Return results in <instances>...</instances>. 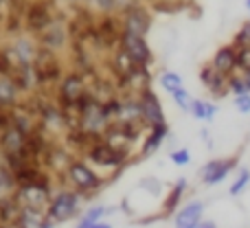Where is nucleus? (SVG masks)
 I'll return each mask as SVG.
<instances>
[{"instance_id": "nucleus-27", "label": "nucleus", "mask_w": 250, "mask_h": 228, "mask_svg": "<svg viewBox=\"0 0 250 228\" xmlns=\"http://www.w3.org/2000/svg\"><path fill=\"white\" fill-rule=\"evenodd\" d=\"M0 228H11L9 224H4V222H0Z\"/></svg>"}, {"instance_id": "nucleus-25", "label": "nucleus", "mask_w": 250, "mask_h": 228, "mask_svg": "<svg viewBox=\"0 0 250 228\" xmlns=\"http://www.w3.org/2000/svg\"><path fill=\"white\" fill-rule=\"evenodd\" d=\"M242 77H244V83H246V90L250 92V70H244Z\"/></svg>"}, {"instance_id": "nucleus-11", "label": "nucleus", "mask_w": 250, "mask_h": 228, "mask_svg": "<svg viewBox=\"0 0 250 228\" xmlns=\"http://www.w3.org/2000/svg\"><path fill=\"white\" fill-rule=\"evenodd\" d=\"M200 82H202V86L207 88L213 97H224L226 92H229V75L217 73L211 66V62L200 68Z\"/></svg>"}, {"instance_id": "nucleus-3", "label": "nucleus", "mask_w": 250, "mask_h": 228, "mask_svg": "<svg viewBox=\"0 0 250 228\" xmlns=\"http://www.w3.org/2000/svg\"><path fill=\"white\" fill-rule=\"evenodd\" d=\"M82 156L86 160H90L101 173L112 171V178H114L119 171H123V167L127 165V160L132 158V151L110 145V143L104 141V138H97V141H92L90 145L86 147V151H83Z\"/></svg>"}, {"instance_id": "nucleus-5", "label": "nucleus", "mask_w": 250, "mask_h": 228, "mask_svg": "<svg viewBox=\"0 0 250 228\" xmlns=\"http://www.w3.org/2000/svg\"><path fill=\"white\" fill-rule=\"evenodd\" d=\"M121 48L132 57L134 62H136V64H141V66L154 64V53H151L145 35H136V33H129V31H121Z\"/></svg>"}, {"instance_id": "nucleus-21", "label": "nucleus", "mask_w": 250, "mask_h": 228, "mask_svg": "<svg viewBox=\"0 0 250 228\" xmlns=\"http://www.w3.org/2000/svg\"><path fill=\"white\" fill-rule=\"evenodd\" d=\"M169 160H171L176 167H187V165L191 163V154H189V149H185V147H180V149H171L169 151Z\"/></svg>"}, {"instance_id": "nucleus-24", "label": "nucleus", "mask_w": 250, "mask_h": 228, "mask_svg": "<svg viewBox=\"0 0 250 228\" xmlns=\"http://www.w3.org/2000/svg\"><path fill=\"white\" fill-rule=\"evenodd\" d=\"M195 228H217V224L215 222H211V220H202Z\"/></svg>"}, {"instance_id": "nucleus-28", "label": "nucleus", "mask_w": 250, "mask_h": 228, "mask_svg": "<svg viewBox=\"0 0 250 228\" xmlns=\"http://www.w3.org/2000/svg\"><path fill=\"white\" fill-rule=\"evenodd\" d=\"M158 2H171V0H158Z\"/></svg>"}, {"instance_id": "nucleus-22", "label": "nucleus", "mask_w": 250, "mask_h": 228, "mask_svg": "<svg viewBox=\"0 0 250 228\" xmlns=\"http://www.w3.org/2000/svg\"><path fill=\"white\" fill-rule=\"evenodd\" d=\"M248 182H250V171L248 169H239V176H237V180L230 185V195H239L244 189L248 187Z\"/></svg>"}, {"instance_id": "nucleus-13", "label": "nucleus", "mask_w": 250, "mask_h": 228, "mask_svg": "<svg viewBox=\"0 0 250 228\" xmlns=\"http://www.w3.org/2000/svg\"><path fill=\"white\" fill-rule=\"evenodd\" d=\"M11 228H55L51 220L46 217V211H38V208H22L18 211L16 222Z\"/></svg>"}, {"instance_id": "nucleus-26", "label": "nucleus", "mask_w": 250, "mask_h": 228, "mask_svg": "<svg viewBox=\"0 0 250 228\" xmlns=\"http://www.w3.org/2000/svg\"><path fill=\"white\" fill-rule=\"evenodd\" d=\"M244 7H246L248 11H250V0H244Z\"/></svg>"}, {"instance_id": "nucleus-19", "label": "nucleus", "mask_w": 250, "mask_h": 228, "mask_svg": "<svg viewBox=\"0 0 250 228\" xmlns=\"http://www.w3.org/2000/svg\"><path fill=\"white\" fill-rule=\"evenodd\" d=\"M158 86L163 88L165 92H176L178 88L185 86V82H182V77L176 73V70H163V73L158 75Z\"/></svg>"}, {"instance_id": "nucleus-18", "label": "nucleus", "mask_w": 250, "mask_h": 228, "mask_svg": "<svg viewBox=\"0 0 250 228\" xmlns=\"http://www.w3.org/2000/svg\"><path fill=\"white\" fill-rule=\"evenodd\" d=\"M189 114H193L195 119H200V121H213V116L217 114V105L207 99H193L191 101Z\"/></svg>"}, {"instance_id": "nucleus-17", "label": "nucleus", "mask_w": 250, "mask_h": 228, "mask_svg": "<svg viewBox=\"0 0 250 228\" xmlns=\"http://www.w3.org/2000/svg\"><path fill=\"white\" fill-rule=\"evenodd\" d=\"M185 191H187V180L185 178H180V180H176V185L169 189L167 198H165V202H163V213L165 215H171V213L176 211L178 204H180V200H182V195H185Z\"/></svg>"}, {"instance_id": "nucleus-12", "label": "nucleus", "mask_w": 250, "mask_h": 228, "mask_svg": "<svg viewBox=\"0 0 250 228\" xmlns=\"http://www.w3.org/2000/svg\"><path fill=\"white\" fill-rule=\"evenodd\" d=\"M22 90L11 75H0V112H9L22 104Z\"/></svg>"}, {"instance_id": "nucleus-15", "label": "nucleus", "mask_w": 250, "mask_h": 228, "mask_svg": "<svg viewBox=\"0 0 250 228\" xmlns=\"http://www.w3.org/2000/svg\"><path fill=\"white\" fill-rule=\"evenodd\" d=\"M110 213H112V208L105 207V204H92V207H88L86 211H82V215L77 217L75 228H92L95 224L104 222Z\"/></svg>"}, {"instance_id": "nucleus-20", "label": "nucleus", "mask_w": 250, "mask_h": 228, "mask_svg": "<svg viewBox=\"0 0 250 228\" xmlns=\"http://www.w3.org/2000/svg\"><path fill=\"white\" fill-rule=\"evenodd\" d=\"M171 99H173V104L182 110V112H189L191 110V101H193V97H191V92L187 90L185 86L178 88L176 92H171Z\"/></svg>"}, {"instance_id": "nucleus-23", "label": "nucleus", "mask_w": 250, "mask_h": 228, "mask_svg": "<svg viewBox=\"0 0 250 228\" xmlns=\"http://www.w3.org/2000/svg\"><path fill=\"white\" fill-rule=\"evenodd\" d=\"M235 108L239 114H250V92L235 95Z\"/></svg>"}, {"instance_id": "nucleus-9", "label": "nucleus", "mask_w": 250, "mask_h": 228, "mask_svg": "<svg viewBox=\"0 0 250 228\" xmlns=\"http://www.w3.org/2000/svg\"><path fill=\"white\" fill-rule=\"evenodd\" d=\"M237 160L235 158H215V160H208L207 165L202 167V182L207 187H215L220 185L222 180H226V176L230 173V169H235Z\"/></svg>"}, {"instance_id": "nucleus-4", "label": "nucleus", "mask_w": 250, "mask_h": 228, "mask_svg": "<svg viewBox=\"0 0 250 228\" xmlns=\"http://www.w3.org/2000/svg\"><path fill=\"white\" fill-rule=\"evenodd\" d=\"M136 97H138V108H141V121L145 127H151V125H158V123H167V121H165L163 104H160L158 95H156L151 88L141 90Z\"/></svg>"}, {"instance_id": "nucleus-2", "label": "nucleus", "mask_w": 250, "mask_h": 228, "mask_svg": "<svg viewBox=\"0 0 250 228\" xmlns=\"http://www.w3.org/2000/svg\"><path fill=\"white\" fill-rule=\"evenodd\" d=\"M83 200L86 198L79 191L70 189L66 185H60L57 189H53L51 200L46 204V217L55 226L77 220L83 211Z\"/></svg>"}, {"instance_id": "nucleus-1", "label": "nucleus", "mask_w": 250, "mask_h": 228, "mask_svg": "<svg viewBox=\"0 0 250 228\" xmlns=\"http://www.w3.org/2000/svg\"><path fill=\"white\" fill-rule=\"evenodd\" d=\"M57 180H60L62 185L70 187V189L79 191L86 200L95 198V195L101 193V191L105 189V185H108V178H105L90 160L83 158V156H73V158L68 160V165L64 167V171L57 176Z\"/></svg>"}, {"instance_id": "nucleus-29", "label": "nucleus", "mask_w": 250, "mask_h": 228, "mask_svg": "<svg viewBox=\"0 0 250 228\" xmlns=\"http://www.w3.org/2000/svg\"><path fill=\"white\" fill-rule=\"evenodd\" d=\"M248 13H250V11H248ZM248 20H250V18H248Z\"/></svg>"}, {"instance_id": "nucleus-14", "label": "nucleus", "mask_w": 250, "mask_h": 228, "mask_svg": "<svg viewBox=\"0 0 250 228\" xmlns=\"http://www.w3.org/2000/svg\"><path fill=\"white\" fill-rule=\"evenodd\" d=\"M211 66L222 75H230L237 70V46L235 44H224L215 51L211 60Z\"/></svg>"}, {"instance_id": "nucleus-6", "label": "nucleus", "mask_w": 250, "mask_h": 228, "mask_svg": "<svg viewBox=\"0 0 250 228\" xmlns=\"http://www.w3.org/2000/svg\"><path fill=\"white\" fill-rule=\"evenodd\" d=\"M151 26V16L145 7L141 4H127L123 9V20H121V31H129L136 35H147Z\"/></svg>"}, {"instance_id": "nucleus-10", "label": "nucleus", "mask_w": 250, "mask_h": 228, "mask_svg": "<svg viewBox=\"0 0 250 228\" xmlns=\"http://www.w3.org/2000/svg\"><path fill=\"white\" fill-rule=\"evenodd\" d=\"M204 215V202L200 200H191L185 207H180L173 215V228H195L202 222Z\"/></svg>"}, {"instance_id": "nucleus-16", "label": "nucleus", "mask_w": 250, "mask_h": 228, "mask_svg": "<svg viewBox=\"0 0 250 228\" xmlns=\"http://www.w3.org/2000/svg\"><path fill=\"white\" fill-rule=\"evenodd\" d=\"M16 189H18L16 173L11 171L7 160L0 156V200H11L13 193H16Z\"/></svg>"}, {"instance_id": "nucleus-7", "label": "nucleus", "mask_w": 250, "mask_h": 228, "mask_svg": "<svg viewBox=\"0 0 250 228\" xmlns=\"http://www.w3.org/2000/svg\"><path fill=\"white\" fill-rule=\"evenodd\" d=\"M9 53H11L9 60L13 62V66H31L35 62V57H38L40 48L38 42L31 35H18V38L11 40Z\"/></svg>"}, {"instance_id": "nucleus-8", "label": "nucleus", "mask_w": 250, "mask_h": 228, "mask_svg": "<svg viewBox=\"0 0 250 228\" xmlns=\"http://www.w3.org/2000/svg\"><path fill=\"white\" fill-rule=\"evenodd\" d=\"M167 136H169V125L167 123H158V125L147 127L145 134H143L141 147H138V158H147V156L156 154V151L163 147V143L167 141Z\"/></svg>"}]
</instances>
